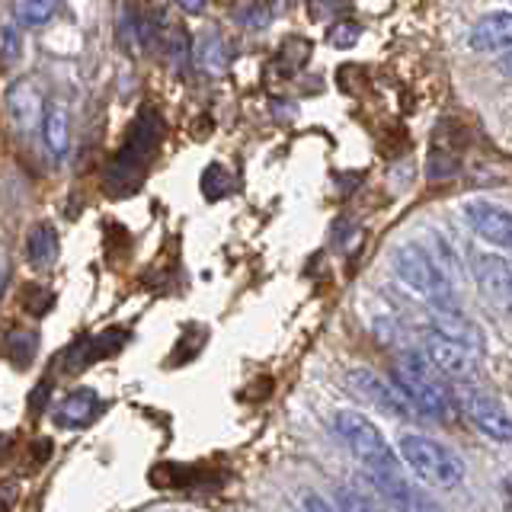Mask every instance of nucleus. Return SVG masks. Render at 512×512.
<instances>
[{"label": "nucleus", "instance_id": "1", "mask_svg": "<svg viewBox=\"0 0 512 512\" xmlns=\"http://www.w3.org/2000/svg\"><path fill=\"white\" fill-rule=\"evenodd\" d=\"M394 388L400 397L407 400L410 413H420L426 420H448L455 407V394L448 391V384L442 381V372L423 349H413L407 356H400V362L391 372Z\"/></svg>", "mask_w": 512, "mask_h": 512}, {"label": "nucleus", "instance_id": "2", "mask_svg": "<svg viewBox=\"0 0 512 512\" xmlns=\"http://www.w3.org/2000/svg\"><path fill=\"white\" fill-rule=\"evenodd\" d=\"M391 263H394L397 279L404 282L407 288H413L420 298H426L432 304V311L458 308L452 276H448V272L436 263V256H432L426 247L413 244V240H410V244H400L391 253Z\"/></svg>", "mask_w": 512, "mask_h": 512}, {"label": "nucleus", "instance_id": "3", "mask_svg": "<svg viewBox=\"0 0 512 512\" xmlns=\"http://www.w3.org/2000/svg\"><path fill=\"white\" fill-rule=\"evenodd\" d=\"M400 458H404L413 474H420L426 484L432 487H442V490H452L458 487L468 468H464V458L448 448L445 442L423 436V432H404L400 436Z\"/></svg>", "mask_w": 512, "mask_h": 512}, {"label": "nucleus", "instance_id": "4", "mask_svg": "<svg viewBox=\"0 0 512 512\" xmlns=\"http://www.w3.org/2000/svg\"><path fill=\"white\" fill-rule=\"evenodd\" d=\"M333 429L340 442L356 455L368 474H394L400 471V455L381 436V429L359 410H340L333 416Z\"/></svg>", "mask_w": 512, "mask_h": 512}, {"label": "nucleus", "instance_id": "5", "mask_svg": "<svg viewBox=\"0 0 512 512\" xmlns=\"http://www.w3.org/2000/svg\"><path fill=\"white\" fill-rule=\"evenodd\" d=\"M455 397H458V407L477 426L480 436H487L493 442H503V445L512 442V416L506 413V407L493 394L471 388V384H461Z\"/></svg>", "mask_w": 512, "mask_h": 512}, {"label": "nucleus", "instance_id": "6", "mask_svg": "<svg viewBox=\"0 0 512 512\" xmlns=\"http://www.w3.org/2000/svg\"><path fill=\"white\" fill-rule=\"evenodd\" d=\"M464 221L471 224L477 237L512 256V208L490 199H471L464 202Z\"/></svg>", "mask_w": 512, "mask_h": 512}, {"label": "nucleus", "instance_id": "7", "mask_svg": "<svg viewBox=\"0 0 512 512\" xmlns=\"http://www.w3.org/2000/svg\"><path fill=\"white\" fill-rule=\"evenodd\" d=\"M426 356L432 359V365L439 368L442 375L448 378H471L474 368H477V352H471L468 346H461L455 340H448V336H442L439 330H426L423 336V346H420Z\"/></svg>", "mask_w": 512, "mask_h": 512}, {"label": "nucleus", "instance_id": "8", "mask_svg": "<svg viewBox=\"0 0 512 512\" xmlns=\"http://www.w3.org/2000/svg\"><path fill=\"white\" fill-rule=\"evenodd\" d=\"M372 484L397 512H442L420 487L410 484V480L400 471H394V474H372Z\"/></svg>", "mask_w": 512, "mask_h": 512}, {"label": "nucleus", "instance_id": "9", "mask_svg": "<svg viewBox=\"0 0 512 512\" xmlns=\"http://www.w3.org/2000/svg\"><path fill=\"white\" fill-rule=\"evenodd\" d=\"M100 407H103V397L96 394L93 388H74L55 404L52 420L61 429H84V426H90L96 420Z\"/></svg>", "mask_w": 512, "mask_h": 512}, {"label": "nucleus", "instance_id": "10", "mask_svg": "<svg viewBox=\"0 0 512 512\" xmlns=\"http://www.w3.org/2000/svg\"><path fill=\"white\" fill-rule=\"evenodd\" d=\"M7 109L20 132H36V128L45 122L48 106L42 100V93L32 87L29 80H16V84L7 90Z\"/></svg>", "mask_w": 512, "mask_h": 512}, {"label": "nucleus", "instance_id": "11", "mask_svg": "<svg viewBox=\"0 0 512 512\" xmlns=\"http://www.w3.org/2000/svg\"><path fill=\"white\" fill-rule=\"evenodd\" d=\"M468 45L474 52H509L512 48V13H487L468 32Z\"/></svg>", "mask_w": 512, "mask_h": 512}, {"label": "nucleus", "instance_id": "12", "mask_svg": "<svg viewBox=\"0 0 512 512\" xmlns=\"http://www.w3.org/2000/svg\"><path fill=\"white\" fill-rule=\"evenodd\" d=\"M432 330H439L442 336H448V340L468 346L471 352L484 349V333H480V327L461 308H439V311H432Z\"/></svg>", "mask_w": 512, "mask_h": 512}, {"label": "nucleus", "instance_id": "13", "mask_svg": "<svg viewBox=\"0 0 512 512\" xmlns=\"http://www.w3.org/2000/svg\"><path fill=\"white\" fill-rule=\"evenodd\" d=\"M58 231H55V224H48V221H39V224H32V231L26 234V260L32 269H48V266H55L58 260Z\"/></svg>", "mask_w": 512, "mask_h": 512}, {"label": "nucleus", "instance_id": "14", "mask_svg": "<svg viewBox=\"0 0 512 512\" xmlns=\"http://www.w3.org/2000/svg\"><path fill=\"white\" fill-rule=\"evenodd\" d=\"M42 138H45V148L52 151L55 157L68 154V144H71V116H68V106H64V103H48L45 122H42Z\"/></svg>", "mask_w": 512, "mask_h": 512}, {"label": "nucleus", "instance_id": "15", "mask_svg": "<svg viewBox=\"0 0 512 512\" xmlns=\"http://www.w3.org/2000/svg\"><path fill=\"white\" fill-rule=\"evenodd\" d=\"M58 0H20V23L42 26L55 16Z\"/></svg>", "mask_w": 512, "mask_h": 512}, {"label": "nucleus", "instance_id": "16", "mask_svg": "<svg viewBox=\"0 0 512 512\" xmlns=\"http://www.w3.org/2000/svg\"><path fill=\"white\" fill-rule=\"evenodd\" d=\"M359 36H362V26H359V23H352V20H343V23L330 26L327 42H330L333 48H352V45L359 42Z\"/></svg>", "mask_w": 512, "mask_h": 512}, {"label": "nucleus", "instance_id": "17", "mask_svg": "<svg viewBox=\"0 0 512 512\" xmlns=\"http://www.w3.org/2000/svg\"><path fill=\"white\" fill-rule=\"evenodd\" d=\"M0 52H4V64H13L23 58V36L16 32L13 23H4V36H0Z\"/></svg>", "mask_w": 512, "mask_h": 512}, {"label": "nucleus", "instance_id": "18", "mask_svg": "<svg viewBox=\"0 0 512 512\" xmlns=\"http://www.w3.org/2000/svg\"><path fill=\"white\" fill-rule=\"evenodd\" d=\"M221 58H224V48H221V42H218V39L212 36V39H208V52H205V48H202V58H199V61L205 64V68H212V71H221V68H224V61H221Z\"/></svg>", "mask_w": 512, "mask_h": 512}, {"label": "nucleus", "instance_id": "19", "mask_svg": "<svg viewBox=\"0 0 512 512\" xmlns=\"http://www.w3.org/2000/svg\"><path fill=\"white\" fill-rule=\"evenodd\" d=\"M269 20L272 16L263 13L260 7H247V13H240V23H244L247 29H263V26H269Z\"/></svg>", "mask_w": 512, "mask_h": 512}, {"label": "nucleus", "instance_id": "20", "mask_svg": "<svg viewBox=\"0 0 512 512\" xmlns=\"http://www.w3.org/2000/svg\"><path fill=\"white\" fill-rule=\"evenodd\" d=\"M301 503H304V512H340L330 500H324L320 493H304Z\"/></svg>", "mask_w": 512, "mask_h": 512}, {"label": "nucleus", "instance_id": "21", "mask_svg": "<svg viewBox=\"0 0 512 512\" xmlns=\"http://www.w3.org/2000/svg\"><path fill=\"white\" fill-rule=\"evenodd\" d=\"M176 7H183L186 13H202L208 7V0H176Z\"/></svg>", "mask_w": 512, "mask_h": 512}, {"label": "nucleus", "instance_id": "22", "mask_svg": "<svg viewBox=\"0 0 512 512\" xmlns=\"http://www.w3.org/2000/svg\"><path fill=\"white\" fill-rule=\"evenodd\" d=\"M496 68H500V74L512 77V48H509V52H503L500 58H496Z\"/></svg>", "mask_w": 512, "mask_h": 512}, {"label": "nucleus", "instance_id": "23", "mask_svg": "<svg viewBox=\"0 0 512 512\" xmlns=\"http://www.w3.org/2000/svg\"><path fill=\"white\" fill-rule=\"evenodd\" d=\"M509 295H512V276H509Z\"/></svg>", "mask_w": 512, "mask_h": 512}]
</instances>
